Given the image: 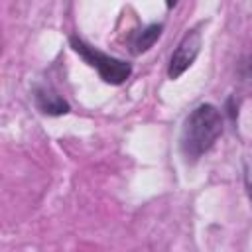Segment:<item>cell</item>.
I'll return each instance as SVG.
<instances>
[{
  "instance_id": "cell-4",
  "label": "cell",
  "mask_w": 252,
  "mask_h": 252,
  "mask_svg": "<svg viewBox=\"0 0 252 252\" xmlns=\"http://www.w3.org/2000/svg\"><path fill=\"white\" fill-rule=\"evenodd\" d=\"M33 100H35V106L43 114L61 116V114H67L69 112V104L53 89H49V87H37L33 91Z\"/></svg>"
},
{
  "instance_id": "cell-1",
  "label": "cell",
  "mask_w": 252,
  "mask_h": 252,
  "mask_svg": "<svg viewBox=\"0 0 252 252\" xmlns=\"http://www.w3.org/2000/svg\"><path fill=\"white\" fill-rule=\"evenodd\" d=\"M222 134V114L217 106L203 102L191 110L185 118L179 148L187 161H197L203 154H207L217 138Z\"/></svg>"
},
{
  "instance_id": "cell-5",
  "label": "cell",
  "mask_w": 252,
  "mask_h": 252,
  "mask_svg": "<svg viewBox=\"0 0 252 252\" xmlns=\"http://www.w3.org/2000/svg\"><path fill=\"white\" fill-rule=\"evenodd\" d=\"M161 30H163L161 24H150V26H146L144 30L134 32V33L130 35V39H128L130 51H132L134 55L148 51V49L158 41V37L161 35Z\"/></svg>"
},
{
  "instance_id": "cell-2",
  "label": "cell",
  "mask_w": 252,
  "mask_h": 252,
  "mask_svg": "<svg viewBox=\"0 0 252 252\" xmlns=\"http://www.w3.org/2000/svg\"><path fill=\"white\" fill-rule=\"evenodd\" d=\"M71 47L75 49V53H79L91 67H94L100 75V79L104 83H110V85H122L130 75H132V67L130 63L122 61V59H116V57H110L98 49H94L93 45H89L87 41H83L81 37L77 35H71Z\"/></svg>"
},
{
  "instance_id": "cell-3",
  "label": "cell",
  "mask_w": 252,
  "mask_h": 252,
  "mask_svg": "<svg viewBox=\"0 0 252 252\" xmlns=\"http://www.w3.org/2000/svg\"><path fill=\"white\" fill-rule=\"evenodd\" d=\"M199 49H201V32L199 28H195L189 33H185V37L179 41V45L171 53L169 65H167V77L179 79L193 65V61L199 55Z\"/></svg>"
}]
</instances>
